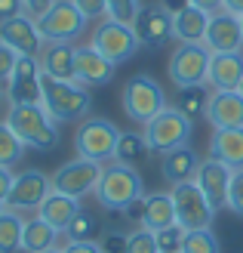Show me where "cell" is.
Returning <instances> with one entry per match:
<instances>
[{"label":"cell","mask_w":243,"mask_h":253,"mask_svg":"<svg viewBox=\"0 0 243 253\" xmlns=\"http://www.w3.org/2000/svg\"><path fill=\"white\" fill-rule=\"evenodd\" d=\"M40 105L46 108V115L56 124H80L83 118H89L93 96H89V86H83L77 81H56V78L43 74Z\"/></svg>","instance_id":"cell-1"},{"label":"cell","mask_w":243,"mask_h":253,"mask_svg":"<svg viewBox=\"0 0 243 253\" xmlns=\"http://www.w3.org/2000/svg\"><path fill=\"white\" fill-rule=\"evenodd\" d=\"M139 198H145V179L133 164L123 161H108L102 167V179L96 185V201L105 210L123 213L130 204H136Z\"/></svg>","instance_id":"cell-2"},{"label":"cell","mask_w":243,"mask_h":253,"mask_svg":"<svg viewBox=\"0 0 243 253\" xmlns=\"http://www.w3.org/2000/svg\"><path fill=\"white\" fill-rule=\"evenodd\" d=\"M3 121L25 142V148L49 151V148L59 145V124L46 115V108L40 102L37 105H9Z\"/></svg>","instance_id":"cell-3"},{"label":"cell","mask_w":243,"mask_h":253,"mask_svg":"<svg viewBox=\"0 0 243 253\" xmlns=\"http://www.w3.org/2000/svg\"><path fill=\"white\" fill-rule=\"evenodd\" d=\"M120 133L123 130H117V124L111 118L89 115L77 124V130H74V151H77V158L108 164V161H114V148H117Z\"/></svg>","instance_id":"cell-4"},{"label":"cell","mask_w":243,"mask_h":253,"mask_svg":"<svg viewBox=\"0 0 243 253\" xmlns=\"http://www.w3.org/2000/svg\"><path fill=\"white\" fill-rule=\"evenodd\" d=\"M120 102H123V115L133 124H139V126L154 121L160 111L170 105L166 102V90L151 78V74H136V78L126 81Z\"/></svg>","instance_id":"cell-5"},{"label":"cell","mask_w":243,"mask_h":253,"mask_svg":"<svg viewBox=\"0 0 243 253\" xmlns=\"http://www.w3.org/2000/svg\"><path fill=\"white\" fill-rule=\"evenodd\" d=\"M142 133L148 139V148L157 151V155H166V151L185 148L191 142V133H194V121H188L175 105H166L154 121H148L142 126Z\"/></svg>","instance_id":"cell-6"},{"label":"cell","mask_w":243,"mask_h":253,"mask_svg":"<svg viewBox=\"0 0 243 253\" xmlns=\"http://www.w3.org/2000/svg\"><path fill=\"white\" fill-rule=\"evenodd\" d=\"M86 16L74 6V0H56L46 12L37 16V28H40L46 43H74L86 31Z\"/></svg>","instance_id":"cell-7"},{"label":"cell","mask_w":243,"mask_h":253,"mask_svg":"<svg viewBox=\"0 0 243 253\" xmlns=\"http://www.w3.org/2000/svg\"><path fill=\"white\" fill-rule=\"evenodd\" d=\"M89 43L105 59H111L114 65H123V62H130L136 56L139 46V37H136V28L130 22H117V19H102L96 25L93 37H89Z\"/></svg>","instance_id":"cell-8"},{"label":"cell","mask_w":243,"mask_h":253,"mask_svg":"<svg viewBox=\"0 0 243 253\" xmlns=\"http://www.w3.org/2000/svg\"><path fill=\"white\" fill-rule=\"evenodd\" d=\"M173 195V207H175V222L182 229H209L215 219V207L207 201V195L200 192V185L191 182H178L170 188Z\"/></svg>","instance_id":"cell-9"},{"label":"cell","mask_w":243,"mask_h":253,"mask_svg":"<svg viewBox=\"0 0 243 253\" xmlns=\"http://www.w3.org/2000/svg\"><path fill=\"white\" fill-rule=\"evenodd\" d=\"M53 195V176H46L43 170H22L12 179V188L3 201V207L12 213H37L40 204Z\"/></svg>","instance_id":"cell-10"},{"label":"cell","mask_w":243,"mask_h":253,"mask_svg":"<svg viewBox=\"0 0 243 253\" xmlns=\"http://www.w3.org/2000/svg\"><path fill=\"white\" fill-rule=\"evenodd\" d=\"M209 59L212 53L203 43H178L170 56V81L182 90V86H200L207 84V71H209Z\"/></svg>","instance_id":"cell-11"},{"label":"cell","mask_w":243,"mask_h":253,"mask_svg":"<svg viewBox=\"0 0 243 253\" xmlns=\"http://www.w3.org/2000/svg\"><path fill=\"white\" fill-rule=\"evenodd\" d=\"M102 167L105 164L86 161V158H71L53 173V192L59 195H71V198H86L96 195V185L102 179Z\"/></svg>","instance_id":"cell-12"},{"label":"cell","mask_w":243,"mask_h":253,"mask_svg":"<svg viewBox=\"0 0 243 253\" xmlns=\"http://www.w3.org/2000/svg\"><path fill=\"white\" fill-rule=\"evenodd\" d=\"M40 81H43V71H40L37 56H19L9 81L3 84L6 102L9 105H37L40 102Z\"/></svg>","instance_id":"cell-13"},{"label":"cell","mask_w":243,"mask_h":253,"mask_svg":"<svg viewBox=\"0 0 243 253\" xmlns=\"http://www.w3.org/2000/svg\"><path fill=\"white\" fill-rule=\"evenodd\" d=\"M133 28H136V37H139V46L142 49H166L175 41L173 16L160 3L157 6H142V12H139L136 22H133Z\"/></svg>","instance_id":"cell-14"},{"label":"cell","mask_w":243,"mask_h":253,"mask_svg":"<svg viewBox=\"0 0 243 253\" xmlns=\"http://www.w3.org/2000/svg\"><path fill=\"white\" fill-rule=\"evenodd\" d=\"M203 46L209 53H243V25L240 16L228 9L209 12V28L203 37Z\"/></svg>","instance_id":"cell-15"},{"label":"cell","mask_w":243,"mask_h":253,"mask_svg":"<svg viewBox=\"0 0 243 253\" xmlns=\"http://www.w3.org/2000/svg\"><path fill=\"white\" fill-rule=\"evenodd\" d=\"M114 65L111 59H105L93 43H74V81L83 86H105L114 81Z\"/></svg>","instance_id":"cell-16"},{"label":"cell","mask_w":243,"mask_h":253,"mask_svg":"<svg viewBox=\"0 0 243 253\" xmlns=\"http://www.w3.org/2000/svg\"><path fill=\"white\" fill-rule=\"evenodd\" d=\"M0 43H6L16 56H40L46 41L37 28V19L25 12V16L0 25Z\"/></svg>","instance_id":"cell-17"},{"label":"cell","mask_w":243,"mask_h":253,"mask_svg":"<svg viewBox=\"0 0 243 253\" xmlns=\"http://www.w3.org/2000/svg\"><path fill=\"white\" fill-rule=\"evenodd\" d=\"M231 176H234V170L225 167L222 161L203 158L200 167H197L194 182L200 185V192L207 195L209 204H212L215 210H222V207H228V188H231Z\"/></svg>","instance_id":"cell-18"},{"label":"cell","mask_w":243,"mask_h":253,"mask_svg":"<svg viewBox=\"0 0 243 253\" xmlns=\"http://www.w3.org/2000/svg\"><path fill=\"white\" fill-rule=\"evenodd\" d=\"M212 130H231V126H243V96L240 90H209L207 115Z\"/></svg>","instance_id":"cell-19"},{"label":"cell","mask_w":243,"mask_h":253,"mask_svg":"<svg viewBox=\"0 0 243 253\" xmlns=\"http://www.w3.org/2000/svg\"><path fill=\"white\" fill-rule=\"evenodd\" d=\"M243 84V53H212L207 86L209 90H240Z\"/></svg>","instance_id":"cell-20"},{"label":"cell","mask_w":243,"mask_h":253,"mask_svg":"<svg viewBox=\"0 0 243 253\" xmlns=\"http://www.w3.org/2000/svg\"><path fill=\"white\" fill-rule=\"evenodd\" d=\"M209 158L222 161L231 170H243V126L231 130H212L209 136Z\"/></svg>","instance_id":"cell-21"},{"label":"cell","mask_w":243,"mask_h":253,"mask_svg":"<svg viewBox=\"0 0 243 253\" xmlns=\"http://www.w3.org/2000/svg\"><path fill=\"white\" fill-rule=\"evenodd\" d=\"M197 167H200V158L197 151L185 145V148H175V151H166L163 161H160V176L170 185H178V182H191L197 176Z\"/></svg>","instance_id":"cell-22"},{"label":"cell","mask_w":243,"mask_h":253,"mask_svg":"<svg viewBox=\"0 0 243 253\" xmlns=\"http://www.w3.org/2000/svg\"><path fill=\"white\" fill-rule=\"evenodd\" d=\"M37 62L46 78L74 81V43H43Z\"/></svg>","instance_id":"cell-23"},{"label":"cell","mask_w":243,"mask_h":253,"mask_svg":"<svg viewBox=\"0 0 243 253\" xmlns=\"http://www.w3.org/2000/svg\"><path fill=\"white\" fill-rule=\"evenodd\" d=\"M80 210H83L80 198H71V195H59V192H53V195H49L43 204H40L37 216L46 219L56 232H68V225L74 222V216H77Z\"/></svg>","instance_id":"cell-24"},{"label":"cell","mask_w":243,"mask_h":253,"mask_svg":"<svg viewBox=\"0 0 243 253\" xmlns=\"http://www.w3.org/2000/svg\"><path fill=\"white\" fill-rule=\"evenodd\" d=\"M175 225V207H173V195L170 192H151L145 195V210H142V222L139 229L148 232H160Z\"/></svg>","instance_id":"cell-25"},{"label":"cell","mask_w":243,"mask_h":253,"mask_svg":"<svg viewBox=\"0 0 243 253\" xmlns=\"http://www.w3.org/2000/svg\"><path fill=\"white\" fill-rule=\"evenodd\" d=\"M59 241V232L49 225L46 219H40L37 213L25 216V229H22V253H46L53 250Z\"/></svg>","instance_id":"cell-26"},{"label":"cell","mask_w":243,"mask_h":253,"mask_svg":"<svg viewBox=\"0 0 243 253\" xmlns=\"http://www.w3.org/2000/svg\"><path fill=\"white\" fill-rule=\"evenodd\" d=\"M209 28V12H203L197 6H188L185 12L173 16V31L178 43H203Z\"/></svg>","instance_id":"cell-27"},{"label":"cell","mask_w":243,"mask_h":253,"mask_svg":"<svg viewBox=\"0 0 243 253\" xmlns=\"http://www.w3.org/2000/svg\"><path fill=\"white\" fill-rule=\"evenodd\" d=\"M207 102H209L207 84H200V86H182V90L175 93V99H173V105L182 111L188 121H197V118L207 115Z\"/></svg>","instance_id":"cell-28"},{"label":"cell","mask_w":243,"mask_h":253,"mask_svg":"<svg viewBox=\"0 0 243 253\" xmlns=\"http://www.w3.org/2000/svg\"><path fill=\"white\" fill-rule=\"evenodd\" d=\"M22 229L25 216L3 207V213H0V253H22Z\"/></svg>","instance_id":"cell-29"},{"label":"cell","mask_w":243,"mask_h":253,"mask_svg":"<svg viewBox=\"0 0 243 253\" xmlns=\"http://www.w3.org/2000/svg\"><path fill=\"white\" fill-rule=\"evenodd\" d=\"M148 139H145V133L142 130H136V133H120V139H117V148H114V161H123V164H136L142 161L145 155H148Z\"/></svg>","instance_id":"cell-30"},{"label":"cell","mask_w":243,"mask_h":253,"mask_svg":"<svg viewBox=\"0 0 243 253\" xmlns=\"http://www.w3.org/2000/svg\"><path fill=\"white\" fill-rule=\"evenodd\" d=\"M22 158H25V142L9 130L6 121H0V167L12 170Z\"/></svg>","instance_id":"cell-31"},{"label":"cell","mask_w":243,"mask_h":253,"mask_svg":"<svg viewBox=\"0 0 243 253\" xmlns=\"http://www.w3.org/2000/svg\"><path fill=\"white\" fill-rule=\"evenodd\" d=\"M182 253H219V241L209 229H188L182 241Z\"/></svg>","instance_id":"cell-32"},{"label":"cell","mask_w":243,"mask_h":253,"mask_svg":"<svg viewBox=\"0 0 243 253\" xmlns=\"http://www.w3.org/2000/svg\"><path fill=\"white\" fill-rule=\"evenodd\" d=\"M96 216L89 210H80L77 216H74V222L68 225V241H93V235H96Z\"/></svg>","instance_id":"cell-33"},{"label":"cell","mask_w":243,"mask_h":253,"mask_svg":"<svg viewBox=\"0 0 243 253\" xmlns=\"http://www.w3.org/2000/svg\"><path fill=\"white\" fill-rule=\"evenodd\" d=\"M185 232H188V229H182L178 222H175V225H170V229L154 232V238H157V250H160V253H182Z\"/></svg>","instance_id":"cell-34"},{"label":"cell","mask_w":243,"mask_h":253,"mask_svg":"<svg viewBox=\"0 0 243 253\" xmlns=\"http://www.w3.org/2000/svg\"><path fill=\"white\" fill-rule=\"evenodd\" d=\"M126 253H160L154 232H148V229L130 232V235H126Z\"/></svg>","instance_id":"cell-35"},{"label":"cell","mask_w":243,"mask_h":253,"mask_svg":"<svg viewBox=\"0 0 243 253\" xmlns=\"http://www.w3.org/2000/svg\"><path fill=\"white\" fill-rule=\"evenodd\" d=\"M139 12H142V0H108V19L133 25Z\"/></svg>","instance_id":"cell-36"},{"label":"cell","mask_w":243,"mask_h":253,"mask_svg":"<svg viewBox=\"0 0 243 253\" xmlns=\"http://www.w3.org/2000/svg\"><path fill=\"white\" fill-rule=\"evenodd\" d=\"M228 210L243 216V170H234L231 188H228Z\"/></svg>","instance_id":"cell-37"},{"label":"cell","mask_w":243,"mask_h":253,"mask_svg":"<svg viewBox=\"0 0 243 253\" xmlns=\"http://www.w3.org/2000/svg\"><path fill=\"white\" fill-rule=\"evenodd\" d=\"M74 6H77L89 22L108 19V0H74Z\"/></svg>","instance_id":"cell-38"},{"label":"cell","mask_w":243,"mask_h":253,"mask_svg":"<svg viewBox=\"0 0 243 253\" xmlns=\"http://www.w3.org/2000/svg\"><path fill=\"white\" fill-rule=\"evenodd\" d=\"M126 235H130V232H108L99 241L102 253H126Z\"/></svg>","instance_id":"cell-39"},{"label":"cell","mask_w":243,"mask_h":253,"mask_svg":"<svg viewBox=\"0 0 243 253\" xmlns=\"http://www.w3.org/2000/svg\"><path fill=\"white\" fill-rule=\"evenodd\" d=\"M16 62H19V56L12 53L6 43H0V84H6V81H9L12 68H16Z\"/></svg>","instance_id":"cell-40"},{"label":"cell","mask_w":243,"mask_h":253,"mask_svg":"<svg viewBox=\"0 0 243 253\" xmlns=\"http://www.w3.org/2000/svg\"><path fill=\"white\" fill-rule=\"evenodd\" d=\"M19 16H25V3H22V0H0V25L19 19Z\"/></svg>","instance_id":"cell-41"},{"label":"cell","mask_w":243,"mask_h":253,"mask_svg":"<svg viewBox=\"0 0 243 253\" xmlns=\"http://www.w3.org/2000/svg\"><path fill=\"white\" fill-rule=\"evenodd\" d=\"M62 253H102L99 241H68L62 247Z\"/></svg>","instance_id":"cell-42"},{"label":"cell","mask_w":243,"mask_h":253,"mask_svg":"<svg viewBox=\"0 0 243 253\" xmlns=\"http://www.w3.org/2000/svg\"><path fill=\"white\" fill-rule=\"evenodd\" d=\"M22 3H25V12L37 19V16H40V12H46L49 6H53L56 0H22Z\"/></svg>","instance_id":"cell-43"},{"label":"cell","mask_w":243,"mask_h":253,"mask_svg":"<svg viewBox=\"0 0 243 253\" xmlns=\"http://www.w3.org/2000/svg\"><path fill=\"white\" fill-rule=\"evenodd\" d=\"M12 179H16V173H12V170H6V167H0V204L6 201L9 188H12Z\"/></svg>","instance_id":"cell-44"},{"label":"cell","mask_w":243,"mask_h":253,"mask_svg":"<svg viewBox=\"0 0 243 253\" xmlns=\"http://www.w3.org/2000/svg\"><path fill=\"white\" fill-rule=\"evenodd\" d=\"M160 6L170 12V16H178V12H185L191 6V0H160Z\"/></svg>","instance_id":"cell-45"},{"label":"cell","mask_w":243,"mask_h":253,"mask_svg":"<svg viewBox=\"0 0 243 253\" xmlns=\"http://www.w3.org/2000/svg\"><path fill=\"white\" fill-rule=\"evenodd\" d=\"M191 6H197L203 12H215V9H222V0H191Z\"/></svg>","instance_id":"cell-46"},{"label":"cell","mask_w":243,"mask_h":253,"mask_svg":"<svg viewBox=\"0 0 243 253\" xmlns=\"http://www.w3.org/2000/svg\"><path fill=\"white\" fill-rule=\"evenodd\" d=\"M222 9L234 12V16H243V0H222Z\"/></svg>","instance_id":"cell-47"},{"label":"cell","mask_w":243,"mask_h":253,"mask_svg":"<svg viewBox=\"0 0 243 253\" xmlns=\"http://www.w3.org/2000/svg\"><path fill=\"white\" fill-rule=\"evenodd\" d=\"M3 105H6V86L0 84V108H3Z\"/></svg>","instance_id":"cell-48"},{"label":"cell","mask_w":243,"mask_h":253,"mask_svg":"<svg viewBox=\"0 0 243 253\" xmlns=\"http://www.w3.org/2000/svg\"><path fill=\"white\" fill-rule=\"evenodd\" d=\"M46 253H62V247H53V250H46Z\"/></svg>","instance_id":"cell-49"},{"label":"cell","mask_w":243,"mask_h":253,"mask_svg":"<svg viewBox=\"0 0 243 253\" xmlns=\"http://www.w3.org/2000/svg\"><path fill=\"white\" fill-rule=\"evenodd\" d=\"M240 96H243V84H240Z\"/></svg>","instance_id":"cell-50"},{"label":"cell","mask_w":243,"mask_h":253,"mask_svg":"<svg viewBox=\"0 0 243 253\" xmlns=\"http://www.w3.org/2000/svg\"><path fill=\"white\" fill-rule=\"evenodd\" d=\"M0 213H3V204H0Z\"/></svg>","instance_id":"cell-51"},{"label":"cell","mask_w":243,"mask_h":253,"mask_svg":"<svg viewBox=\"0 0 243 253\" xmlns=\"http://www.w3.org/2000/svg\"><path fill=\"white\" fill-rule=\"evenodd\" d=\"M240 25H243V16H240Z\"/></svg>","instance_id":"cell-52"}]
</instances>
